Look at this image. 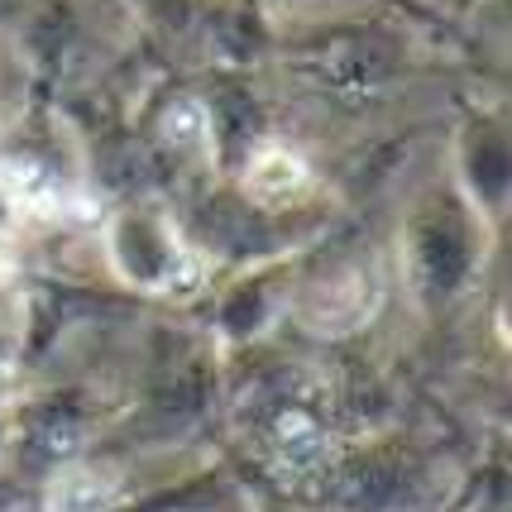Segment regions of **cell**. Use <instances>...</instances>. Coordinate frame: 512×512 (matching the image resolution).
I'll list each match as a JSON object with an SVG mask.
<instances>
[{"label":"cell","mask_w":512,"mask_h":512,"mask_svg":"<svg viewBox=\"0 0 512 512\" xmlns=\"http://www.w3.org/2000/svg\"><path fill=\"white\" fill-rule=\"evenodd\" d=\"M302 187H307V163L297 154H288V149H259L245 173V192L254 201H264V206L297 197Z\"/></svg>","instance_id":"cell-1"},{"label":"cell","mask_w":512,"mask_h":512,"mask_svg":"<svg viewBox=\"0 0 512 512\" xmlns=\"http://www.w3.org/2000/svg\"><path fill=\"white\" fill-rule=\"evenodd\" d=\"M115 503V479L101 469H67L48 489V512H106Z\"/></svg>","instance_id":"cell-2"},{"label":"cell","mask_w":512,"mask_h":512,"mask_svg":"<svg viewBox=\"0 0 512 512\" xmlns=\"http://www.w3.org/2000/svg\"><path fill=\"white\" fill-rule=\"evenodd\" d=\"M278 450H283L288 469H312L326 455V436H321V426L307 412H288L278 422Z\"/></svg>","instance_id":"cell-3"},{"label":"cell","mask_w":512,"mask_h":512,"mask_svg":"<svg viewBox=\"0 0 512 512\" xmlns=\"http://www.w3.org/2000/svg\"><path fill=\"white\" fill-rule=\"evenodd\" d=\"M163 134L173 144H197L201 134H206V106L201 101H173L168 115H163Z\"/></svg>","instance_id":"cell-4"}]
</instances>
